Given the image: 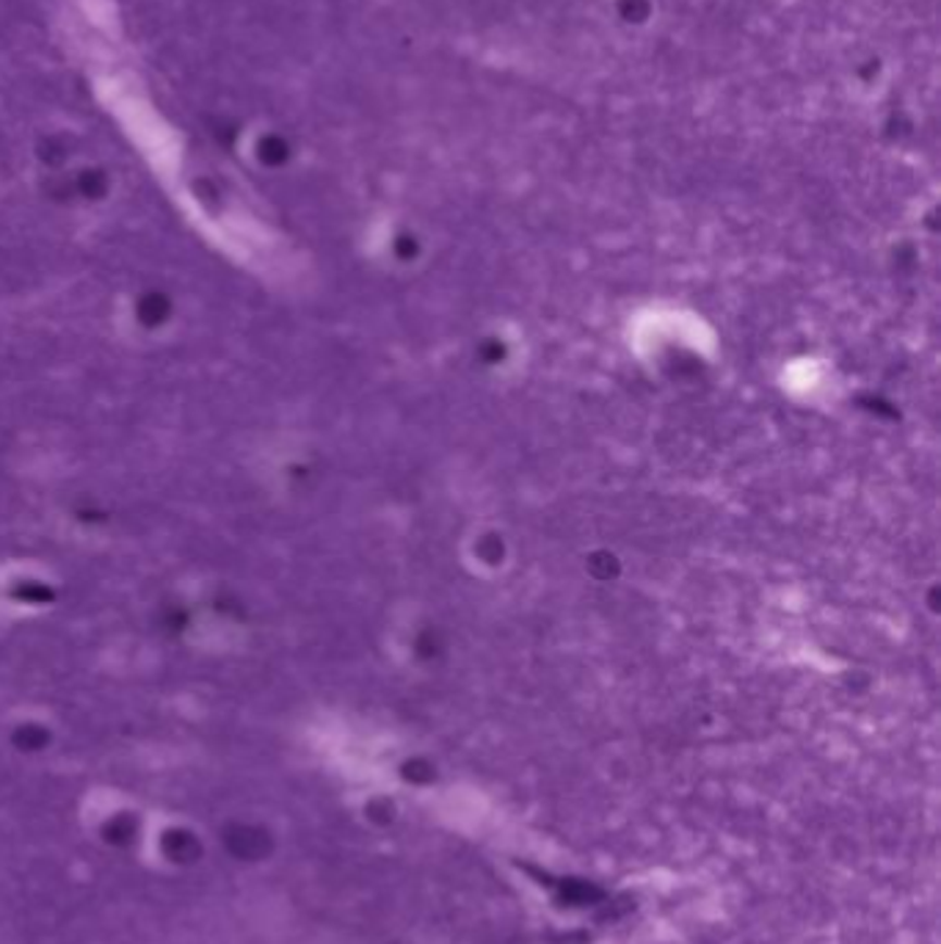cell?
Instances as JSON below:
<instances>
[{
	"label": "cell",
	"mask_w": 941,
	"mask_h": 944,
	"mask_svg": "<svg viewBox=\"0 0 941 944\" xmlns=\"http://www.w3.org/2000/svg\"><path fill=\"white\" fill-rule=\"evenodd\" d=\"M240 147H244V155H249L251 161L262 163V167H276L287 152L282 131H276L269 122H255V125L244 127Z\"/></svg>",
	"instance_id": "1"
}]
</instances>
